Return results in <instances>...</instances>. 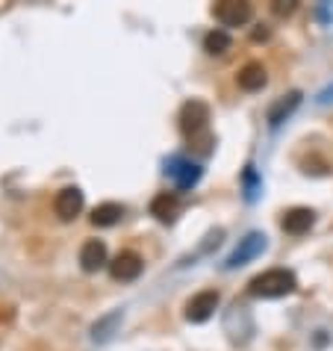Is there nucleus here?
Segmentation results:
<instances>
[{
  "label": "nucleus",
  "mask_w": 333,
  "mask_h": 351,
  "mask_svg": "<svg viewBox=\"0 0 333 351\" xmlns=\"http://www.w3.org/2000/svg\"><path fill=\"white\" fill-rule=\"evenodd\" d=\"M180 130L189 142V148L201 157L212 151V133H210V106L204 101H189L180 110Z\"/></svg>",
  "instance_id": "1"
},
{
  "label": "nucleus",
  "mask_w": 333,
  "mask_h": 351,
  "mask_svg": "<svg viewBox=\"0 0 333 351\" xmlns=\"http://www.w3.org/2000/svg\"><path fill=\"white\" fill-rule=\"evenodd\" d=\"M121 325V310H112L110 316H103L101 322H95V328H92V339L95 343H106V339L112 337V330Z\"/></svg>",
  "instance_id": "15"
},
{
  "label": "nucleus",
  "mask_w": 333,
  "mask_h": 351,
  "mask_svg": "<svg viewBox=\"0 0 333 351\" xmlns=\"http://www.w3.org/2000/svg\"><path fill=\"white\" fill-rule=\"evenodd\" d=\"M283 230L292 233V237H301V233H307L312 224H316V213H312L310 207H292L283 213Z\"/></svg>",
  "instance_id": "11"
},
{
  "label": "nucleus",
  "mask_w": 333,
  "mask_h": 351,
  "mask_svg": "<svg viewBox=\"0 0 333 351\" xmlns=\"http://www.w3.org/2000/svg\"><path fill=\"white\" fill-rule=\"evenodd\" d=\"M83 192L77 189V186H65L56 192V198H53V213L60 216V221H74L77 216L83 213Z\"/></svg>",
  "instance_id": "6"
},
{
  "label": "nucleus",
  "mask_w": 333,
  "mask_h": 351,
  "mask_svg": "<svg viewBox=\"0 0 333 351\" xmlns=\"http://www.w3.org/2000/svg\"><path fill=\"white\" fill-rule=\"evenodd\" d=\"M212 15L221 27H245L254 18V6L248 0H219L212 6Z\"/></svg>",
  "instance_id": "3"
},
{
  "label": "nucleus",
  "mask_w": 333,
  "mask_h": 351,
  "mask_svg": "<svg viewBox=\"0 0 333 351\" xmlns=\"http://www.w3.org/2000/svg\"><path fill=\"white\" fill-rule=\"evenodd\" d=\"M271 9H274V15L278 18H289L298 9V3L295 0H278V3H271Z\"/></svg>",
  "instance_id": "17"
},
{
  "label": "nucleus",
  "mask_w": 333,
  "mask_h": 351,
  "mask_svg": "<svg viewBox=\"0 0 333 351\" xmlns=\"http://www.w3.org/2000/svg\"><path fill=\"white\" fill-rule=\"evenodd\" d=\"M165 174L174 180V186L177 189H192L195 183L201 180V165H195L192 160L174 157L169 165H165Z\"/></svg>",
  "instance_id": "8"
},
{
  "label": "nucleus",
  "mask_w": 333,
  "mask_h": 351,
  "mask_svg": "<svg viewBox=\"0 0 333 351\" xmlns=\"http://www.w3.org/2000/svg\"><path fill=\"white\" fill-rule=\"evenodd\" d=\"M236 80H239V89H245V92H260L262 86L269 83L266 65H262V62H248V65H242L239 74H236Z\"/></svg>",
  "instance_id": "12"
},
{
  "label": "nucleus",
  "mask_w": 333,
  "mask_h": 351,
  "mask_svg": "<svg viewBox=\"0 0 333 351\" xmlns=\"http://www.w3.org/2000/svg\"><path fill=\"white\" fill-rule=\"evenodd\" d=\"M180 210H183V204H180V198L174 192H160L151 201V216L156 221H162V224H174V221H177Z\"/></svg>",
  "instance_id": "9"
},
{
  "label": "nucleus",
  "mask_w": 333,
  "mask_h": 351,
  "mask_svg": "<svg viewBox=\"0 0 333 351\" xmlns=\"http://www.w3.org/2000/svg\"><path fill=\"white\" fill-rule=\"evenodd\" d=\"M124 219V207L115 201H106V204H97L92 210V224L95 228H115Z\"/></svg>",
  "instance_id": "13"
},
{
  "label": "nucleus",
  "mask_w": 333,
  "mask_h": 351,
  "mask_svg": "<svg viewBox=\"0 0 333 351\" xmlns=\"http://www.w3.org/2000/svg\"><path fill=\"white\" fill-rule=\"evenodd\" d=\"M316 101H319V104H333V86H328V89H321Z\"/></svg>",
  "instance_id": "18"
},
{
  "label": "nucleus",
  "mask_w": 333,
  "mask_h": 351,
  "mask_svg": "<svg viewBox=\"0 0 333 351\" xmlns=\"http://www.w3.org/2000/svg\"><path fill=\"white\" fill-rule=\"evenodd\" d=\"M221 304V295L215 289H204L198 295L189 298V304H186V322H195V325H201V322H207L215 316V310Z\"/></svg>",
  "instance_id": "5"
},
{
  "label": "nucleus",
  "mask_w": 333,
  "mask_h": 351,
  "mask_svg": "<svg viewBox=\"0 0 333 351\" xmlns=\"http://www.w3.org/2000/svg\"><path fill=\"white\" fill-rule=\"evenodd\" d=\"M230 47H233V38L224 30H212V33H207V38H204V51L210 56H221V53H227Z\"/></svg>",
  "instance_id": "16"
},
{
  "label": "nucleus",
  "mask_w": 333,
  "mask_h": 351,
  "mask_svg": "<svg viewBox=\"0 0 333 351\" xmlns=\"http://www.w3.org/2000/svg\"><path fill=\"white\" fill-rule=\"evenodd\" d=\"M80 266H83V271H89V275L101 271L103 266H110V260H106V242L103 239H89L80 248Z\"/></svg>",
  "instance_id": "10"
},
{
  "label": "nucleus",
  "mask_w": 333,
  "mask_h": 351,
  "mask_svg": "<svg viewBox=\"0 0 333 351\" xmlns=\"http://www.w3.org/2000/svg\"><path fill=\"white\" fill-rule=\"evenodd\" d=\"M295 287H298V280L289 269H269L248 284V295H254V298H283V295H292Z\"/></svg>",
  "instance_id": "2"
},
{
  "label": "nucleus",
  "mask_w": 333,
  "mask_h": 351,
  "mask_svg": "<svg viewBox=\"0 0 333 351\" xmlns=\"http://www.w3.org/2000/svg\"><path fill=\"white\" fill-rule=\"evenodd\" d=\"M301 92H289V95H283L280 97V101L278 104H274L271 106V110H269V124H271V128H278V124L280 121H286L289 119V115L292 112H295L298 110V104H301Z\"/></svg>",
  "instance_id": "14"
},
{
  "label": "nucleus",
  "mask_w": 333,
  "mask_h": 351,
  "mask_svg": "<svg viewBox=\"0 0 333 351\" xmlns=\"http://www.w3.org/2000/svg\"><path fill=\"white\" fill-rule=\"evenodd\" d=\"M262 251H266V233L254 230V233H248L245 239H239V245L233 248V254L224 260V269H239V266H245V263L257 260Z\"/></svg>",
  "instance_id": "4"
},
{
  "label": "nucleus",
  "mask_w": 333,
  "mask_h": 351,
  "mask_svg": "<svg viewBox=\"0 0 333 351\" xmlns=\"http://www.w3.org/2000/svg\"><path fill=\"white\" fill-rule=\"evenodd\" d=\"M142 269H145V260L136 254V251H121V254L110 263V275L115 280H121V284H130V280H136L142 275Z\"/></svg>",
  "instance_id": "7"
}]
</instances>
